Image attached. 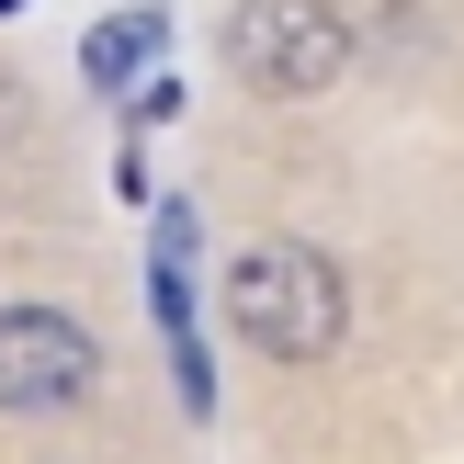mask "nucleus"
<instances>
[{
    "mask_svg": "<svg viewBox=\"0 0 464 464\" xmlns=\"http://www.w3.org/2000/svg\"><path fill=\"white\" fill-rule=\"evenodd\" d=\"M227 317H238V340H261L272 362H317V352H340L352 295H340L329 249L261 238V249H238V272H227Z\"/></svg>",
    "mask_w": 464,
    "mask_h": 464,
    "instance_id": "nucleus-1",
    "label": "nucleus"
},
{
    "mask_svg": "<svg viewBox=\"0 0 464 464\" xmlns=\"http://www.w3.org/2000/svg\"><path fill=\"white\" fill-rule=\"evenodd\" d=\"M227 57H238L249 91H272V102H306V91H329L340 68H352V34H340L329 0H238V23H227Z\"/></svg>",
    "mask_w": 464,
    "mask_h": 464,
    "instance_id": "nucleus-2",
    "label": "nucleus"
},
{
    "mask_svg": "<svg viewBox=\"0 0 464 464\" xmlns=\"http://www.w3.org/2000/svg\"><path fill=\"white\" fill-rule=\"evenodd\" d=\"M91 329L57 306H0V408H68L91 385Z\"/></svg>",
    "mask_w": 464,
    "mask_h": 464,
    "instance_id": "nucleus-3",
    "label": "nucleus"
},
{
    "mask_svg": "<svg viewBox=\"0 0 464 464\" xmlns=\"http://www.w3.org/2000/svg\"><path fill=\"white\" fill-rule=\"evenodd\" d=\"M148 57H159V12H113L102 34L80 45V68H91V80H102V91H125V80H136V68H148Z\"/></svg>",
    "mask_w": 464,
    "mask_h": 464,
    "instance_id": "nucleus-4",
    "label": "nucleus"
},
{
    "mask_svg": "<svg viewBox=\"0 0 464 464\" xmlns=\"http://www.w3.org/2000/svg\"><path fill=\"white\" fill-rule=\"evenodd\" d=\"M0 12H23V0H0Z\"/></svg>",
    "mask_w": 464,
    "mask_h": 464,
    "instance_id": "nucleus-5",
    "label": "nucleus"
}]
</instances>
